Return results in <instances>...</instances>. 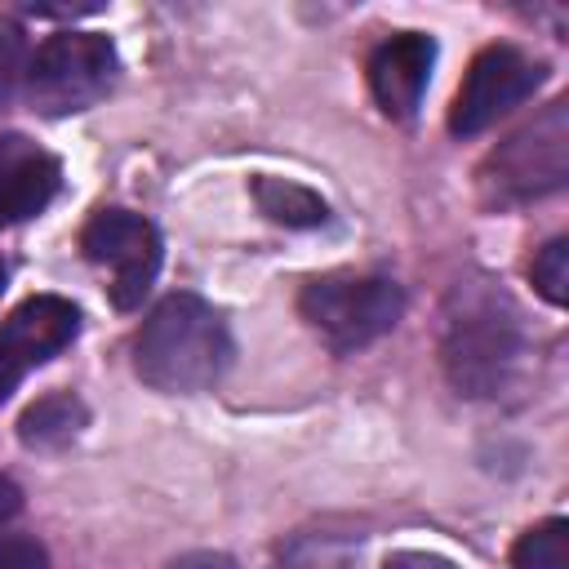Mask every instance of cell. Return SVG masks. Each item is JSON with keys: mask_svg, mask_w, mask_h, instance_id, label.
<instances>
[{"mask_svg": "<svg viewBox=\"0 0 569 569\" xmlns=\"http://www.w3.org/2000/svg\"><path fill=\"white\" fill-rule=\"evenodd\" d=\"M231 365L222 316L196 293H169L133 338V369L156 391H204Z\"/></svg>", "mask_w": 569, "mask_h": 569, "instance_id": "6da1fadb", "label": "cell"}, {"mask_svg": "<svg viewBox=\"0 0 569 569\" xmlns=\"http://www.w3.org/2000/svg\"><path fill=\"white\" fill-rule=\"evenodd\" d=\"M298 311L333 351H356L396 329L405 311V293L387 276L333 271V276L311 280L298 293Z\"/></svg>", "mask_w": 569, "mask_h": 569, "instance_id": "7a4b0ae2", "label": "cell"}, {"mask_svg": "<svg viewBox=\"0 0 569 569\" xmlns=\"http://www.w3.org/2000/svg\"><path fill=\"white\" fill-rule=\"evenodd\" d=\"M27 102L44 116H71L93 107L116 80V44L98 31L49 36L27 58Z\"/></svg>", "mask_w": 569, "mask_h": 569, "instance_id": "3957f363", "label": "cell"}, {"mask_svg": "<svg viewBox=\"0 0 569 569\" xmlns=\"http://www.w3.org/2000/svg\"><path fill=\"white\" fill-rule=\"evenodd\" d=\"M80 249L89 262L111 271V302L120 311L138 307L160 271V236L129 209H98L80 231Z\"/></svg>", "mask_w": 569, "mask_h": 569, "instance_id": "277c9868", "label": "cell"}, {"mask_svg": "<svg viewBox=\"0 0 569 569\" xmlns=\"http://www.w3.org/2000/svg\"><path fill=\"white\" fill-rule=\"evenodd\" d=\"M542 80V67L533 58H525L520 49L511 44H489L471 58L462 84H458V98L449 107V129L458 138H471V133H485L498 116H507L511 107H520Z\"/></svg>", "mask_w": 569, "mask_h": 569, "instance_id": "5b68a950", "label": "cell"}, {"mask_svg": "<svg viewBox=\"0 0 569 569\" xmlns=\"http://www.w3.org/2000/svg\"><path fill=\"white\" fill-rule=\"evenodd\" d=\"M511 360H516V320L498 311L493 298H471L462 316L449 320V338H445V365L453 387L467 396H489L498 391Z\"/></svg>", "mask_w": 569, "mask_h": 569, "instance_id": "8992f818", "label": "cell"}, {"mask_svg": "<svg viewBox=\"0 0 569 569\" xmlns=\"http://www.w3.org/2000/svg\"><path fill=\"white\" fill-rule=\"evenodd\" d=\"M498 187L507 196H542L556 191L569 173V116L565 102H551L538 120H529L520 133H511L493 151Z\"/></svg>", "mask_w": 569, "mask_h": 569, "instance_id": "52a82bcc", "label": "cell"}, {"mask_svg": "<svg viewBox=\"0 0 569 569\" xmlns=\"http://www.w3.org/2000/svg\"><path fill=\"white\" fill-rule=\"evenodd\" d=\"M431 67H436V40L422 31H405V36H391L387 44H378L369 58V89H373L378 107L391 120H409L427 93Z\"/></svg>", "mask_w": 569, "mask_h": 569, "instance_id": "ba28073f", "label": "cell"}, {"mask_svg": "<svg viewBox=\"0 0 569 569\" xmlns=\"http://www.w3.org/2000/svg\"><path fill=\"white\" fill-rule=\"evenodd\" d=\"M58 160L22 133H0V227L36 218L58 191Z\"/></svg>", "mask_w": 569, "mask_h": 569, "instance_id": "9c48e42d", "label": "cell"}, {"mask_svg": "<svg viewBox=\"0 0 569 569\" xmlns=\"http://www.w3.org/2000/svg\"><path fill=\"white\" fill-rule=\"evenodd\" d=\"M76 329H80V311L67 298L36 293V298H27L22 307L9 311V320L0 329V347L27 369V365H44L62 347H71Z\"/></svg>", "mask_w": 569, "mask_h": 569, "instance_id": "30bf717a", "label": "cell"}, {"mask_svg": "<svg viewBox=\"0 0 569 569\" xmlns=\"http://www.w3.org/2000/svg\"><path fill=\"white\" fill-rule=\"evenodd\" d=\"M253 200L280 227H325L329 222V204L311 187L289 182V178H267V173L253 178Z\"/></svg>", "mask_w": 569, "mask_h": 569, "instance_id": "8fae6325", "label": "cell"}, {"mask_svg": "<svg viewBox=\"0 0 569 569\" xmlns=\"http://www.w3.org/2000/svg\"><path fill=\"white\" fill-rule=\"evenodd\" d=\"M80 427H84V405H80L71 391L40 396V400L18 418V436H22V445H31V449H58V445H67Z\"/></svg>", "mask_w": 569, "mask_h": 569, "instance_id": "7c38bea8", "label": "cell"}, {"mask_svg": "<svg viewBox=\"0 0 569 569\" xmlns=\"http://www.w3.org/2000/svg\"><path fill=\"white\" fill-rule=\"evenodd\" d=\"M511 565L516 569H569V525L556 516V520L525 529L511 547Z\"/></svg>", "mask_w": 569, "mask_h": 569, "instance_id": "4fadbf2b", "label": "cell"}, {"mask_svg": "<svg viewBox=\"0 0 569 569\" xmlns=\"http://www.w3.org/2000/svg\"><path fill=\"white\" fill-rule=\"evenodd\" d=\"M533 289L547 302H556V307L569 302V240L565 236H556L551 244L538 249V258H533Z\"/></svg>", "mask_w": 569, "mask_h": 569, "instance_id": "5bb4252c", "label": "cell"}, {"mask_svg": "<svg viewBox=\"0 0 569 569\" xmlns=\"http://www.w3.org/2000/svg\"><path fill=\"white\" fill-rule=\"evenodd\" d=\"M27 76V44L13 22H0V107L9 102L13 84Z\"/></svg>", "mask_w": 569, "mask_h": 569, "instance_id": "9a60e30c", "label": "cell"}, {"mask_svg": "<svg viewBox=\"0 0 569 569\" xmlns=\"http://www.w3.org/2000/svg\"><path fill=\"white\" fill-rule=\"evenodd\" d=\"M0 569H49V556L27 533H0Z\"/></svg>", "mask_w": 569, "mask_h": 569, "instance_id": "2e32d148", "label": "cell"}, {"mask_svg": "<svg viewBox=\"0 0 569 569\" xmlns=\"http://www.w3.org/2000/svg\"><path fill=\"white\" fill-rule=\"evenodd\" d=\"M382 569H458V565L445 556H431V551H396L382 560Z\"/></svg>", "mask_w": 569, "mask_h": 569, "instance_id": "e0dca14e", "label": "cell"}, {"mask_svg": "<svg viewBox=\"0 0 569 569\" xmlns=\"http://www.w3.org/2000/svg\"><path fill=\"white\" fill-rule=\"evenodd\" d=\"M164 569H240V565L231 556H222V551H187V556L169 560Z\"/></svg>", "mask_w": 569, "mask_h": 569, "instance_id": "ac0fdd59", "label": "cell"}, {"mask_svg": "<svg viewBox=\"0 0 569 569\" xmlns=\"http://www.w3.org/2000/svg\"><path fill=\"white\" fill-rule=\"evenodd\" d=\"M18 378H22V365H18V360H13V356L0 347V405L9 400V391L18 387Z\"/></svg>", "mask_w": 569, "mask_h": 569, "instance_id": "d6986e66", "label": "cell"}, {"mask_svg": "<svg viewBox=\"0 0 569 569\" xmlns=\"http://www.w3.org/2000/svg\"><path fill=\"white\" fill-rule=\"evenodd\" d=\"M18 507H22V489H18L9 476H0V525H4V520H13V516H18Z\"/></svg>", "mask_w": 569, "mask_h": 569, "instance_id": "ffe728a7", "label": "cell"}, {"mask_svg": "<svg viewBox=\"0 0 569 569\" xmlns=\"http://www.w3.org/2000/svg\"><path fill=\"white\" fill-rule=\"evenodd\" d=\"M0 293H4V267H0Z\"/></svg>", "mask_w": 569, "mask_h": 569, "instance_id": "44dd1931", "label": "cell"}]
</instances>
